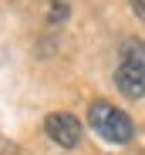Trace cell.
<instances>
[{
    "label": "cell",
    "instance_id": "cell-1",
    "mask_svg": "<svg viewBox=\"0 0 145 155\" xmlns=\"http://www.w3.org/2000/svg\"><path fill=\"white\" fill-rule=\"evenodd\" d=\"M115 84L132 101H138L145 94V44L138 37H132L122 47V64H118V71H115Z\"/></svg>",
    "mask_w": 145,
    "mask_h": 155
},
{
    "label": "cell",
    "instance_id": "cell-6",
    "mask_svg": "<svg viewBox=\"0 0 145 155\" xmlns=\"http://www.w3.org/2000/svg\"><path fill=\"white\" fill-rule=\"evenodd\" d=\"M132 10H135V14L145 20V0H132Z\"/></svg>",
    "mask_w": 145,
    "mask_h": 155
},
{
    "label": "cell",
    "instance_id": "cell-5",
    "mask_svg": "<svg viewBox=\"0 0 145 155\" xmlns=\"http://www.w3.org/2000/svg\"><path fill=\"white\" fill-rule=\"evenodd\" d=\"M0 155H20V148L14 142H7V138H0Z\"/></svg>",
    "mask_w": 145,
    "mask_h": 155
},
{
    "label": "cell",
    "instance_id": "cell-4",
    "mask_svg": "<svg viewBox=\"0 0 145 155\" xmlns=\"http://www.w3.org/2000/svg\"><path fill=\"white\" fill-rule=\"evenodd\" d=\"M68 14H71V7L64 4V0H51V7H47V20L51 24H64Z\"/></svg>",
    "mask_w": 145,
    "mask_h": 155
},
{
    "label": "cell",
    "instance_id": "cell-2",
    "mask_svg": "<svg viewBox=\"0 0 145 155\" xmlns=\"http://www.w3.org/2000/svg\"><path fill=\"white\" fill-rule=\"evenodd\" d=\"M88 121H91V128H94L105 142H115V145H125V142H132V135H135L132 118H128L125 111H118L115 105H108V101H94L91 111H88Z\"/></svg>",
    "mask_w": 145,
    "mask_h": 155
},
{
    "label": "cell",
    "instance_id": "cell-3",
    "mask_svg": "<svg viewBox=\"0 0 145 155\" xmlns=\"http://www.w3.org/2000/svg\"><path fill=\"white\" fill-rule=\"evenodd\" d=\"M44 132L51 135L61 148H74L81 142V121L74 115H68V111H51L44 118Z\"/></svg>",
    "mask_w": 145,
    "mask_h": 155
}]
</instances>
